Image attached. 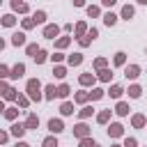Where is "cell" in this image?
<instances>
[{
	"instance_id": "obj_1",
	"label": "cell",
	"mask_w": 147,
	"mask_h": 147,
	"mask_svg": "<svg viewBox=\"0 0 147 147\" xmlns=\"http://www.w3.org/2000/svg\"><path fill=\"white\" fill-rule=\"evenodd\" d=\"M39 87H41V85H39V80H34V78H32V80H28V94H30V99H32V101H39V99H41Z\"/></svg>"
},
{
	"instance_id": "obj_2",
	"label": "cell",
	"mask_w": 147,
	"mask_h": 147,
	"mask_svg": "<svg viewBox=\"0 0 147 147\" xmlns=\"http://www.w3.org/2000/svg\"><path fill=\"white\" fill-rule=\"evenodd\" d=\"M57 32H60V28H57V25H48V28L44 30V37H46V39H55V37H57Z\"/></svg>"
},
{
	"instance_id": "obj_3",
	"label": "cell",
	"mask_w": 147,
	"mask_h": 147,
	"mask_svg": "<svg viewBox=\"0 0 147 147\" xmlns=\"http://www.w3.org/2000/svg\"><path fill=\"white\" fill-rule=\"evenodd\" d=\"M48 129H51L53 133H60V131L64 129V124H62V119H51V122H48Z\"/></svg>"
},
{
	"instance_id": "obj_4",
	"label": "cell",
	"mask_w": 147,
	"mask_h": 147,
	"mask_svg": "<svg viewBox=\"0 0 147 147\" xmlns=\"http://www.w3.org/2000/svg\"><path fill=\"white\" fill-rule=\"evenodd\" d=\"M23 74H25V67H23V64H16V67H11V71H9V76H11V78H21Z\"/></svg>"
},
{
	"instance_id": "obj_5",
	"label": "cell",
	"mask_w": 147,
	"mask_h": 147,
	"mask_svg": "<svg viewBox=\"0 0 147 147\" xmlns=\"http://www.w3.org/2000/svg\"><path fill=\"white\" fill-rule=\"evenodd\" d=\"M138 74H140V67H136V64L126 67V71H124V76H126V78H138Z\"/></svg>"
},
{
	"instance_id": "obj_6",
	"label": "cell",
	"mask_w": 147,
	"mask_h": 147,
	"mask_svg": "<svg viewBox=\"0 0 147 147\" xmlns=\"http://www.w3.org/2000/svg\"><path fill=\"white\" fill-rule=\"evenodd\" d=\"M122 124H110L108 126V136H113V138H117V136H122Z\"/></svg>"
},
{
	"instance_id": "obj_7",
	"label": "cell",
	"mask_w": 147,
	"mask_h": 147,
	"mask_svg": "<svg viewBox=\"0 0 147 147\" xmlns=\"http://www.w3.org/2000/svg\"><path fill=\"white\" fill-rule=\"evenodd\" d=\"M11 44H14V46H23V44H25V34H23V32H16V34L11 37Z\"/></svg>"
},
{
	"instance_id": "obj_8",
	"label": "cell",
	"mask_w": 147,
	"mask_h": 147,
	"mask_svg": "<svg viewBox=\"0 0 147 147\" xmlns=\"http://www.w3.org/2000/svg\"><path fill=\"white\" fill-rule=\"evenodd\" d=\"M37 126H39V117L37 115H30L28 122H25V129H37Z\"/></svg>"
},
{
	"instance_id": "obj_9",
	"label": "cell",
	"mask_w": 147,
	"mask_h": 147,
	"mask_svg": "<svg viewBox=\"0 0 147 147\" xmlns=\"http://www.w3.org/2000/svg\"><path fill=\"white\" fill-rule=\"evenodd\" d=\"M74 133H76V136H78V138H85V136H87V133H90V129H87V126H85V124H78V126H76V129H74Z\"/></svg>"
},
{
	"instance_id": "obj_10",
	"label": "cell",
	"mask_w": 147,
	"mask_h": 147,
	"mask_svg": "<svg viewBox=\"0 0 147 147\" xmlns=\"http://www.w3.org/2000/svg\"><path fill=\"white\" fill-rule=\"evenodd\" d=\"M25 131H28V129H25V126H23V124H14V126H11V133H14V136H16V138H21V136H23V133H25Z\"/></svg>"
},
{
	"instance_id": "obj_11",
	"label": "cell",
	"mask_w": 147,
	"mask_h": 147,
	"mask_svg": "<svg viewBox=\"0 0 147 147\" xmlns=\"http://www.w3.org/2000/svg\"><path fill=\"white\" fill-rule=\"evenodd\" d=\"M80 62H83V55H80V53L69 55V64H71V67H76V64H80Z\"/></svg>"
},
{
	"instance_id": "obj_12",
	"label": "cell",
	"mask_w": 147,
	"mask_h": 147,
	"mask_svg": "<svg viewBox=\"0 0 147 147\" xmlns=\"http://www.w3.org/2000/svg\"><path fill=\"white\" fill-rule=\"evenodd\" d=\"M131 16H133V7H131V5H124V9H122V18L129 21Z\"/></svg>"
},
{
	"instance_id": "obj_13",
	"label": "cell",
	"mask_w": 147,
	"mask_h": 147,
	"mask_svg": "<svg viewBox=\"0 0 147 147\" xmlns=\"http://www.w3.org/2000/svg\"><path fill=\"white\" fill-rule=\"evenodd\" d=\"M103 23H106V25H115V23H117V16H115V14H110V11H108V14H106V16H103Z\"/></svg>"
},
{
	"instance_id": "obj_14",
	"label": "cell",
	"mask_w": 147,
	"mask_h": 147,
	"mask_svg": "<svg viewBox=\"0 0 147 147\" xmlns=\"http://www.w3.org/2000/svg\"><path fill=\"white\" fill-rule=\"evenodd\" d=\"M80 83H83V85H92V83H94V76H92V74H83V76H80Z\"/></svg>"
},
{
	"instance_id": "obj_15",
	"label": "cell",
	"mask_w": 147,
	"mask_h": 147,
	"mask_svg": "<svg viewBox=\"0 0 147 147\" xmlns=\"http://www.w3.org/2000/svg\"><path fill=\"white\" fill-rule=\"evenodd\" d=\"M122 92H124V90H122L119 85H113V87H110V96H113V99H117V96H122Z\"/></svg>"
},
{
	"instance_id": "obj_16",
	"label": "cell",
	"mask_w": 147,
	"mask_h": 147,
	"mask_svg": "<svg viewBox=\"0 0 147 147\" xmlns=\"http://www.w3.org/2000/svg\"><path fill=\"white\" fill-rule=\"evenodd\" d=\"M96 119H99V124H106V122L110 119V110H103V113H99V117H96Z\"/></svg>"
},
{
	"instance_id": "obj_17",
	"label": "cell",
	"mask_w": 147,
	"mask_h": 147,
	"mask_svg": "<svg viewBox=\"0 0 147 147\" xmlns=\"http://www.w3.org/2000/svg\"><path fill=\"white\" fill-rule=\"evenodd\" d=\"M55 94H57V90H55V85H48V87H46V94H44V96H46V99H53Z\"/></svg>"
},
{
	"instance_id": "obj_18",
	"label": "cell",
	"mask_w": 147,
	"mask_h": 147,
	"mask_svg": "<svg viewBox=\"0 0 147 147\" xmlns=\"http://www.w3.org/2000/svg\"><path fill=\"white\" fill-rule=\"evenodd\" d=\"M117 115H129V106L126 103H117V110H115Z\"/></svg>"
},
{
	"instance_id": "obj_19",
	"label": "cell",
	"mask_w": 147,
	"mask_h": 147,
	"mask_svg": "<svg viewBox=\"0 0 147 147\" xmlns=\"http://www.w3.org/2000/svg\"><path fill=\"white\" fill-rule=\"evenodd\" d=\"M133 126H136V129L145 126V117H142V115H136V117H133Z\"/></svg>"
},
{
	"instance_id": "obj_20",
	"label": "cell",
	"mask_w": 147,
	"mask_h": 147,
	"mask_svg": "<svg viewBox=\"0 0 147 147\" xmlns=\"http://www.w3.org/2000/svg\"><path fill=\"white\" fill-rule=\"evenodd\" d=\"M14 21H16V18H14L11 14H7V16H2V25H7V28H9V25H14Z\"/></svg>"
},
{
	"instance_id": "obj_21",
	"label": "cell",
	"mask_w": 147,
	"mask_h": 147,
	"mask_svg": "<svg viewBox=\"0 0 147 147\" xmlns=\"http://www.w3.org/2000/svg\"><path fill=\"white\" fill-rule=\"evenodd\" d=\"M57 96H69V85H60L57 87Z\"/></svg>"
},
{
	"instance_id": "obj_22",
	"label": "cell",
	"mask_w": 147,
	"mask_h": 147,
	"mask_svg": "<svg viewBox=\"0 0 147 147\" xmlns=\"http://www.w3.org/2000/svg\"><path fill=\"white\" fill-rule=\"evenodd\" d=\"M16 115H18V110H16V108H7V110H5V117H7V119H14Z\"/></svg>"
},
{
	"instance_id": "obj_23",
	"label": "cell",
	"mask_w": 147,
	"mask_h": 147,
	"mask_svg": "<svg viewBox=\"0 0 147 147\" xmlns=\"http://www.w3.org/2000/svg\"><path fill=\"white\" fill-rule=\"evenodd\" d=\"M32 18H34V23H44V21H46V14H44V11H37Z\"/></svg>"
},
{
	"instance_id": "obj_24",
	"label": "cell",
	"mask_w": 147,
	"mask_h": 147,
	"mask_svg": "<svg viewBox=\"0 0 147 147\" xmlns=\"http://www.w3.org/2000/svg\"><path fill=\"white\" fill-rule=\"evenodd\" d=\"M129 94H131L133 99H138V96H140V87H138V85H133V87H129Z\"/></svg>"
},
{
	"instance_id": "obj_25",
	"label": "cell",
	"mask_w": 147,
	"mask_h": 147,
	"mask_svg": "<svg viewBox=\"0 0 147 147\" xmlns=\"http://www.w3.org/2000/svg\"><path fill=\"white\" fill-rule=\"evenodd\" d=\"M5 99H7V101H14V99H16V90H11V87H9V90L5 92Z\"/></svg>"
},
{
	"instance_id": "obj_26",
	"label": "cell",
	"mask_w": 147,
	"mask_h": 147,
	"mask_svg": "<svg viewBox=\"0 0 147 147\" xmlns=\"http://www.w3.org/2000/svg\"><path fill=\"white\" fill-rule=\"evenodd\" d=\"M101 96H103V90H99V87L90 92V99H101Z\"/></svg>"
},
{
	"instance_id": "obj_27",
	"label": "cell",
	"mask_w": 147,
	"mask_h": 147,
	"mask_svg": "<svg viewBox=\"0 0 147 147\" xmlns=\"http://www.w3.org/2000/svg\"><path fill=\"white\" fill-rule=\"evenodd\" d=\"M87 96H90L87 92H78V94H76V101H78V103H85V101H87Z\"/></svg>"
},
{
	"instance_id": "obj_28",
	"label": "cell",
	"mask_w": 147,
	"mask_h": 147,
	"mask_svg": "<svg viewBox=\"0 0 147 147\" xmlns=\"http://www.w3.org/2000/svg\"><path fill=\"white\" fill-rule=\"evenodd\" d=\"M74 113V106L71 103H62V115H71Z\"/></svg>"
},
{
	"instance_id": "obj_29",
	"label": "cell",
	"mask_w": 147,
	"mask_h": 147,
	"mask_svg": "<svg viewBox=\"0 0 147 147\" xmlns=\"http://www.w3.org/2000/svg\"><path fill=\"white\" fill-rule=\"evenodd\" d=\"M14 9L21 11V14H25V11H28V5H25V2H18V5H14Z\"/></svg>"
},
{
	"instance_id": "obj_30",
	"label": "cell",
	"mask_w": 147,
	"mask_h": 147,
	"mask_svg": "<svg viewBox=\"0 0 147 147\" xmlns=\"http://www.w3.org/2000/svg\"><path fill=\"white\" fill-rule=\"evenodd\" d=\"M37 53H39V48H37V44H30V46H28V55H32V57H34Z\"/></svg>"
},
{
	"instance_id": "obj_31",
	"label": "cell",
	"mask_w": 147,
	"mask_h": 147,
	"mask_svg": "<svg viewBox=\"0 0 147 147\" xmlns=\"http://www.w3.org/2000/svg\"><path fill=\"white\" fill-rule=\"evenodd\" d=\"M44 60H46V53H44V51H39V53L34 55V62H37V64H41Z\"/></svg>"
},
{
	"instance_id": "obj_32",
	"label": "cell",
	"mask_w": 147,
	"mask_h": 147,
	"mask_svg": "<svg viewBox=\"0 0 147 147\" xmlns=\"http://www.w3.org/2000/svg\"><path fill=\"white\" fill-rule=\"evenodd\" d=\"M124 60H126V57H124V53H117V55H115V64H117V67H122V64H124Z\"/></svg>"
},
{
	"instance_id": "obj_33",
	"label": "cell",
	"mask_w": 147,
	"mask_h": 147,
	"mask_svg": "<svg viewBox=\"0 0 147 147\" xmlns=\"http://www.w3.org/2000/svg\"><path fill=\"white\" fill-rule=\"evenodd\" d=\"M53 74H55L57 78H64V74H67V71H64V67H55V69H53Z\"/></svg>"
},
{
	"instance_id": "obj_34",
	"label": "cell",
	"mask_w": 147,
	"mask_h": 147,
	"mask_svg": "<svg viewBox=\"0 0 147 147\" xmlns=\"http://www.w3.org/2000/svg\"><path fill=\"white\" fill-rule=\"evenodd\" d=\"M44 147H57V140L55 138H46L44 140Z\"/></svg>"
},
{
	"instance_id": "obj_35",
	"label": "cell",
	"mask_w": 147,
	"mask_h": 147,
	"mask_svg": "<svg viewBox=\"0 0 147 147\" xmlns=\"http://www.w3.org/2000/svg\"><path fill=\"white\" fill-rule=\"evenodd\" d=\"M87 14H90V16H99V7L90 5V7H87Z\"/></svg>"
},
{
	"instance_id": "obj_36",
	"label": "cell",
	"mask_w": 147,
	"mask_h": 147,
	"mask_svg": "<svg viewBox=\"0 0 147 147\" xmlns=\"http://www.w3.org/2000/svg\"><path fill=\"white\" fill-rule=\"evenodd\" d=\"M110 76H113V74H110V71H106V69H101V74H99V78H101V80H110Z\"/></svg>"
},
{
	"instance_id": "obj_37",
	"label": "cell",
	"mask_w": 147,
	"mask_h": 147,
	"mask_svg": "<svg viewBox=\"0 0 147 147\" xmlns=\"http://www.w3.org/2000/svg\"><path fill=\"white\" fill-rule=\"evenodd\" d=\"M92 145H94V142H92V138H87V136L80 140V147H92Z\"/></svg>"
},
{
	"instance_id": "obj_38",
	"label": "cell",
	"mask_w": 147,
	"mask_h": 147,
	"mask_svg": "<svg viewBox=\"0 0 147 147\" xmlns=\"http://www.w3.org/2000/svg\"><path fill=\"white\" fill-rule=\"evenodd\" d=\"M69 44V37H62V39H57V48H64Z\"/></svg>"
},
{
	"instance_id": "obj_39",
	"label": "cell",
	"mask_w": 147,
	"mask_h": 147,
	"mask_svg": "<svg viewBox=\"0 0 147 147\" xmlns=\"http://www.w3.org/2000/svg\"><path fill=\"white\" fill-rule=\"evenodd\" d=\"M90 115H92V108H90V106H85V108L80 110V117H90Z\"/></svg>"
},
{
	"instance_id": "obj_40",
	"label": "cell",
	"mask_w": 147,
	"mask_h": 147,
	"mask_svg": "<svg viewBox=\"0 0 147 147\" xmlns=\"http://www.w3.org/2000/svg\"><path fill=\"white\" fill-rule=\"evenodd\" d=\"M94 67H96V69H103V67H106V60H103V57H99V60L94 62Z\"/></svg>"
},
{
	"instance_id": "obj_41",
	"label": "cell",
	"mask_w": 147,
	"mask_h": 147,
	"mask_svg": "<svg viewBox=\"0 0 147 147\" xmlns=\"http://www.w3.org/2000/svg\"><path fill=\"white\" fill-rule=\"evenodd\" d=\"M5 76H9V69L5 64H0V78H5Z\"/></svg>"
},
{
	"instance_id": "obj_42",
	"label": "cell",
	"mask_w": 147,
	"mask_h": 147,
	"mask_svg": "<svg viewBox=\"0 0 147 147\" xmlns=\"http://www.w3.org/2000/svg\"><path fill=\"white\" fill-rule=\"evenodd\" d=\"M32 25H34V18H25L23 21V28H32Z\"/></svg>"
},
{
	"instance_id": "obj_43",
	"label": "cell",
	"mask_w": 147,
	"mask_h": 147,
	"mask_svg": "<svg viewBox=\"0 0 147 147\" xmlns=\"http://www.w3.org/2000/svg\"><path fill=\"white\" fill-rule=\"evenodd\" d=\"M124 147H136V140H133V138H126V140H124Z\"/></svg>"
},
{
	"instance_id": "obj_44",
	"label": "cell",
	"mask_w": 147,
	"mask_h": 147,
	"mask_svg": "<svg viewBox=\"0 0 147 147\" xmlns=\"http://www.w3.org/2000/svg\"><path fill=\"white\" fill-rule=\"evenodd\" d=\"M76 32H78V34H85V23H78V28H76Z\"/></svg>"
},
{
	"instance_id": "obj_45",
	"label": "cell",
	"mask_w": 147,
	"mask_h": 147,
	"mask_svg": "<svg viewBox=\"0 0 147 147\" xmlns=\"http://www.w3.org/2000/svg\"><path fill=\"white\" fill-rule=\"evenodd\" d=\"M51 60H53V62H60V60H62V55H60V53H55V55H51Z\"/></svg>"
},
{
	"instance_id": "obj_46",
	"label": "cell",
	"mask_w": 147,
	"mask_h": 147,
	"mask_svg": "<svg viewBox=\"0 0 147 147\" xmlns=\"http://www.w3.org/2000/svg\"><path fill=\"white\" fill-rule=\"evenodd\" d=\"M101 2H103V5H106V7H113V5H115V2H117V0H101Z\"/></svg>"
},
{
	"instance_id": "obj_47",
	"label": "cell",
	"mask_w": 147,
	"mask_h": 147,
	"mask_svg": "<svg viewBox=\"0 0 147 147\" xmlns=\"http://www.w3.org/2000/svg\"><path fill=\"white\" fill-rule=\"evenodd\" d=\"M7 90H9V87H7V83H0V94H5Z\"/></svg>"
},
{
	"instance_id": "obj_48",
	"label": "cell",
	"mask_w": 147,
	"mask_h": 147,
	"mask_svg": "<svg viewBox=\"0 0 147 147\" xmlns=\"http://www.w3.org/2000/svg\"><path fill=\"white\" fill-rule=\"evenodd\" d=\"M0 142H7V133L5 131H0Z\"/></svg>"
},
{
	"instance_id": "obj_49",
	"label": "cell",
	"mask_w": 147,
	"mask_h": 147,
	"mask_svg": "<svg viewBox=\"0 0 147 147\" xmlns=\"http://www.w3.org/2000/svg\"><path fill=\"white\" fill-rule=\"evenodd\" d=\"M74 5H76V7H83V5H85V0H74Z\"/></svg>"
},
{
	"instance_id": "obj_50",
	"label": "cell",
	"mask_w": 147,
	"mask_h": 147,
	"mask_svg": "<svg viewBox=\"0 0 147 147\" xmlns=\"http://www.w3.org/2000/svg\"><path fill=\"white\" fill-rule=\"evenodd\" d=\"M0 113H5V103L2 101H0Z\"/></svg>"
},
{
	"instance_id": "obj_51",
	"label": "cell",
	"mask_w": 147,
	"mask_h": 147,
	"mask_svg": "<svg viewBox=\"0 0 147 147\" xmlns=\"http://www.w3.org/2000/svg\"><path fill=\"white\" fill-rule=\"evenodd\" d=\"M2 48H5V41H2V39H0V51H2Z\"/></svg>"
},
{
	"instance_id": "obj_52",
	"label": "cell",
	"mask_w": 147,
	"mask_h": 147,
	"mask_svg": "<svg viewBox=\"0 0 147 147\" xmlns=\"http://www.w3.org/2000/svg\"><path fill=\"white\" fill-rule=\"evenodd\" d=\"M16 147H28V145H25V142H18V145H16Z\"/></svg>"
},
{
	"instance_id": "obj_53",
	"label": "cell",
	"mask_w": 147,
	"mask_h": 147,
	"mask_svg": "<svg viewBox=\"0 0 147 147\" xmlns=\"http://www.w3.org/2000/svg\"><path fill=\"white\" fill-rule=\"evenodd\" d=\"M18 2H23V0H11V5H18Z\"/></svg>"
},
{
	"instance_id": "obj_54",
	"label": "cell",
	"mask_w": 147,
	"mask_h": 147,
	"mask_svg": "<svg viewBox=\"0 0 147 147\" xmlns=\"http://www.w3.org/2000/svg\"><path fill=\"white\" fill-rule=\"evenodd\" d=\"M138 2H140V5H147V0H138Z\"/></svg>"
},
{
	"instance_id": "obj_55",
	"label": "cell",
	"mask_w": 147,
	"mask_h": 147,
	"mask_svg": "<svg viewBox=\"0 0 147 147\" xmlns=\"http://www.w3.org/2000/svg\"><path fill=\"white\" fill-rule=\"evenodd\" d=\"M113 147H119V145H113Z\"/></svg>"
},
{
	"instance_id": "obj_56",
	"label": "cell",
	"mask_w": 147,
	"mask_h": 147,
	"mask_svg": "<svg viewBox=\"0 0 147 147\" xmlns=\"http://www.w3.org/2000/svg\"><path fill=\"white\" fill-rule=\"evenodd\" d=\"M92 147H96V145H92Z\"/></svg>"
}]
</instances>
